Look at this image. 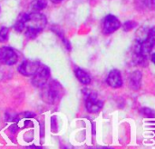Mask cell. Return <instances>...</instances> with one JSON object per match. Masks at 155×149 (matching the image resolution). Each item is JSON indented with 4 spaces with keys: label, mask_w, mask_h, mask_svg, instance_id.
Here are the masks:
<instances>
[{
    "label": "cell",
    "mask_w": 155,
    "mask_h": 149,
    "mask_svg": "<svg viewBox=\"0 0 155 149\" xmlns=\"http://www.w3.org/2000/svg\"><path fill=\"white\" fill-rule=\"evenodd\" d=\"M47 24L46 16L39 12H33L31 14H27V18L25 25V36L30 38H35L40 32L45 27Z\"/></svg>",
    "instance_id": "cell-1"
},
{
    "label": "cell",
    "mask_w": 155,
    "mask_h": 149,
    "mask_svg": "<svg viewBox=\"0 0 155 149\" xmlns=\"http://www.w3.org/2000/svg\"><path fill=\"white\" fill-rule=\"evenodd\" d=\"M42 90V98L43 100L49 105L57 104L64 94V89L62 86L55 80L47 82L43 87Z\"/></svg>",
    "instance_id": "cell-2"
},
{
    "label": "cell",
    "mask_w": 155,
    "mask_h": 149,
    "mask_svg": "<svg viewBox=\"0 0 155 149\" xmlns=\"http://www.w3.org/2000/svg\"><path fill=\"white\" fill-rule=\"evenodd\" d=\"M32 76V84L35 86L41 88L48 82L50 78V69L46 66L40 65Z\"/></svg>",
    "instance_id": "cell-3"
},
{
    "label": "cell",
    "mask_w": 155,
    "mask_h": 149,
    "mask_svg": "<svg viewBox=\"0 0 155 149\" xmlns=\"http://www.w3.org/2000/svg\"><path fill=\"white\" fill-rule=\"evenodd\" d=\"M85 97V107L90 113H98L103 107V102L98 99L95 93L89 91L88 89H84Z\"/></svg>",
    "instance_id": "cell-4"
},
{
    "label": "cell",
    "mask_w": 155,
    "mask_h": 149,
    "mask_svg": "<svg viewBox=\"0 0 155 149\" xmlns=\"http://www.w3.org/2000/svg\"><path fill=\"white\" fill-rule=\"evenodd\" d=\"M122 24L120 20L113 15H108L104 17L103 21V32L105 35H110L118 30Z\"/></svg>",
    "instance_id": "cell-5"
},
{
    "label": "cell",
    "mask_w": 155,
    "mask_h": 149,
    "mask_svg": "<svg viewBox=\"0 0 155 149\" xmlns=\"http://www.w3.org/2000/svg\"><path fill=\"white\" fill-rule=\"evenodd\" d=\"M17 55L8 46H2L0 48V63L6 66H13L17 62Z\"/></svg>",
    "instance_id": "cell-6"
},
{
    "label": "cell",
    "mask_w": 155,
    "mask_h": 149,
    "mask_svg": "<svg viewBox=\"0 0 155 149\" xmlns=\"http://www.w3.org/2000/svg\"><path fill=\"white\" fill-rule=\"evenodd\" d=\"M40 65V62L37 60H25L18 66L17 69L23 76H31L35 73Z\"/></svg>",
    "instance_id": "cell-7"
},
{
    "label": "cell",
    "mask_w": 155,
    "mask_h": 149,
    "mask_svg": "<svg viewBox=\"0 0 155 149\" xmlns=\"http://www.w3.org/2000/svg\"><path fill=\"white\" fill-rule=\"evenodd\" d=\"M107 84L114 88H119L123 86V78L121 72L117 69L112 70L107 76Z\"/></svg>",
    "instance_id": "cell-8"
},
{
    "label": "cell",
    "mask_w": 155,
    "mask_h": 149,
    "mask_svg": "<svg viewBox=\"0 0 155 149\" xmlns=\"http://www.w3.org/2000/svg\"><path fill=\"white\" fill-rule=\"evenodd\" d=\"M142 73L138 70L133 72L130 76V86L134 90H138L141 86Z\"/></svg>",
    "instance_id": "cell-9"
},
{
    "label": "cell",
    "mask_w": 155,
    "mask_h": 149,
    "mask_svg": "<svg viewBox=\"0 0 155 149\" xmlns=\"http://www.w3.org/2000/svg\"><path fill=\"white\" fill-rule=\"evenodd\" d=\"M74 73H75V76L77 77V79L84 85H89L91 83V77L83 69L79 68V67H76L74 69Z\"/></svg>",
    "instance_id": "cell-10"
},
{
    "label": "cell",
    "mask_w": 155,
    "mask_h": 149,
    "mask_svg": "<svg viewBox=\"0 0 155 149\" xmlns=\"http://www.w3.org/2000/svg\"><path fill=\"white\" fill-rule=\"evenodd\" d=\"M27 18V14L25 13H22L19 15V16L17 17L15 25H14V28L15 31L17 32H23L25 29V21Z\"/></svg>",
    "instance_id": "cell-11"
},
{
    "label": "cell",
    "mask_w": 155,
    "mask_h": 149,
    "mask_svg": "<svg viewBox=\"0 0 155 149\" xmlns=\"http://www.w3.org/2000/svg\"><path fill=\"white\" fill-rule=\"evenodd\" d=\"M47 6V0H34L31 2V7L35 11H41Z\"/></svg>",
    "instance_id": "cell-12"
},
{
    "label": "cell",
    "mask_w": 155,
    "mask_h": 149,
    "mask_svg": "<svg viewBox=\"0 0 155 149\" xmlns=\"http://www.w3.org/2000/svg\"><path fill=\"white\" fill-rule=\"evenodd\" d=\"M148 33H149V30H147L146 28L143 27V28H140L138 31H137V34H136V40L135 42L137 43H143L148 36Z\"/></svg>",
    "instance_id": "cell-13"
},
{
    "label": "cell",
    "mask_w": 155,
    "mask_h": 149,
    "mask_svg": "<svg viewBox=\"0 0 155 149\" xmlns=\"http://www.w3.org/2000/svg\"><path fill=\"white\" fill-rule=\"evenodd\" d=\"M9 36V28L2 27L0 29V43L6 42Z\"/></svg>",
    "instance_id": "cell-14"
},
{
    "label": "cell",
    "mask_w": 155,
    "mask_h": 149,
    "mask_svg": "<svg viewBox=\"0 0 155 149\" xmlns=\"http://www.w3.org/2000/svg\"><path fill=\"white\" fill-rule=\"evenodd\" d=\"M136 22H134V21H127V22H125L124 24V25H123V27H124V31H130V30H132L133 28H134L135 26H136Z\"/></svg>",
    "instance_id": "cell-15"
},
{
    "label": "cell",
    "mask_w": 155,
    "mask_h": 149,
    "mask_svg": "<svg viewBox=\"0 0 155 149\" xmlns=\"http://www.w3.org/2000/svg\"><path fill=\"white\" fill-rule=\"evenodd\" d=\"M143 3L145 5V6L151 10L154 9L155 6V0H143Z\"/></svg>",
    "instance_id": "cell-16"
},
{
    "label": "cell",
    "mask_w": 155,
    "mask_h": 149,
    "mask_svg": "<svg viewBox=\"0 0 155 149\" xmlns=\"http://www.w3.org/2000/svg\"><path fill=\"white\" fill-rule=\"evenodd\" d=\"M143 113L148 117H154V113H153V110L150 109V108H143Z\"/></svg>",
    "instance_id": "cell-17"
},
{
    "label": "cell",
    "mask_w": 155,
    "mask_h": 149,
    "mask_svg": "<svg viewBox=\"0 0 155 149\" xmlns=\"http://www.w3.org/2000/svg\"><path fill=\"white\" fill-rule=\"evenodd\" d=\"M51 126H52L53 130H54V131H56L57 124H56V117H52V120H51Z\"/></svg>",
    "instance_id": "cell-18"
},
{
    "label": "cell",
    "mask_w": 155,
    "mask_h": 149,
    "mask_svg": "<svg viewBox=\"0 0 155 149\" xmlns=\"http://www.w3.org/2000/svg\"><path fill=\"white\" fill-rule=\"evenodd\" d=\"M24 117L26 118H32V117H35V114H34L32 112H25V113H24Z\"/></svg>",
    "instance_id": "cell-19"
},
{
    "label": "cell",
    "mask_w": 155,
    "mask_h": 149,
    "mask_svg": "<svg viewBox=\"0 0 155 149\" xmlns=\"http://www.w3.org/2000/svg\"><path fill=\"white\" fill-rule=\"evenodd\" d=\"M52 3H54V4H58V3H61L62 1H64V0H50Z\"/></svg>",
    "instance_id": "cell-20"
}]
</instances>
